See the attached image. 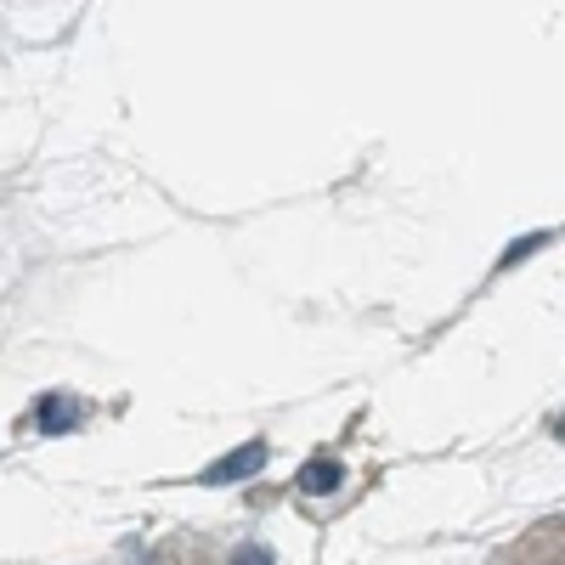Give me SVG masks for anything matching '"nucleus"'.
I'll return each mask as SVG.
<instances>
[{
	"mask_svg": "<svg viewBox=\"0 0 565 565\" xmlns=\"http://www.w3.org/2000/svg\"><path fill=\"white\" fill-rule=\"evenodd\" d=\"M260 463H266V441H249L238 452H226L215 469H204V487H226V481H238V476H255Z\"/></svg>",
	"mask_w": 565,
	"mask_h": 565,
	"instance_id": "f257e3e1",
	"label": "nucleus"
},
{
	"mask_svg": "<svg viewBox=\"0 0 565 565\" xmlns=\"http://www.w3.org/2000/svg\"><path fill=\"white\" fill-rule=\"evenodd\" d=\"M340 481H345V469H340L334 458H311V463L300 469V492H306V498H328Z\"/></svg>",
	"mask_w": 565,
	"mask_h": 565,
	"instance_id": "f03ea898",
	"label": "nucleus"
},
{
	"mask_svg": "<svg viewBox=\"0 0 565 565\" xmlns=\"http://www.w3.org/2000/svg\"><path fill=\"white\" fill-rule=\"evenodd\" d=\"M40 430L52 436V430H74V402L68 396H45L40 402Z\"/></svg>",
	"mask_w": 565,
	"mask_h": 565,
	"instance_id": "7ed1b4c3",
	"label": "nucleus"
}]
</instances>
